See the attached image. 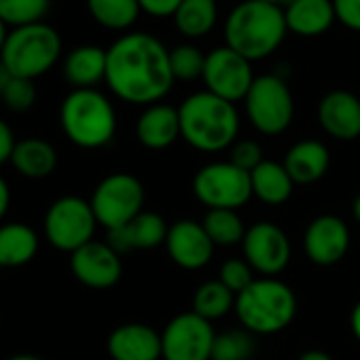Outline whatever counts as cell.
Listing matches in <instances>:
<instances>
[{"label":"cell","mask_w":360,"mask_h":360,"mask_svg":"<svg viewBox=\"0 0 360 360\" xmlns=\"http://www.w3.org/2000/svg\"><path fill=\"white\" fill-rule=\"evenodd\" d=\"M225 45L250 62L274 56L284 43L288 28L284 9L263 0H242L225 20Z\"/></svg>","instance_id":"obj_3"},{"label":"cell","mask_w":360,"mask_h":360,"mask_svg":"<svg viewBox=\"0 0 360 360\" xmlns=\"http://www.w3.org/2000/svg\"><path fill=\"white\" fill-rule=\"evenodd\" d=\"M337 22L349 32H360V0H333Z\"/></svg>","instance_id":"obj_37"},{"label":"cell","mask_w":360,"mask_h":360,"mask_svg":"<svg viewBox=\"0 0 360 360\" xmlns=\"http://www.w3.org/2000/svg\"><path fill=\"white\" fill-rule=\"evenodd\" d=\"M250 125L263 136L284 134L295 119V98L280 75H261L244 98Z\"/></svg>","instance_id":"obj_7"},{"label":"cell","mask_w":360,"mask_h":360,"mask_svg":"<svg viewBox=\"0 0 360 360\" xmlns=\"http://www.w3.org/2000/svg\"><path fill=\"white\" fill-rule=\"evenodd\" d=\"M202 225L214 246H238L244 242L246 227L238 210H208L202 219Z\"/></svg>","instance_id":"obj_29"},{"label":"cell","mask_w":360,"mask_h":360,"mask_svg":"<svg viewBox=\"0 0 360 360\" xmlns=\"http://www.w3.org/2000/svg\"><path fill=\"white\" fill-rule=\"evenodd\" d=\"M217 333L193 309L174 316L161 330V360H212Z\"/></svg>","instance_id":"obj_11"},{"label":"cell","mask_w":360,"mask_h":360,"mask_svg":"<svg viewBox=\"0 0 360 360\" xmlns=\"http://www.w3.org/2000/svg\"><path fill=\"white\" fill-rule=\"evenodd\" d=\"M219 22V0H183L174 13L178 32L187 39L208 37Z\"/></svg>","instance_id":"obj_27"},{"label":"cell","mask_w":360,"mask_h":360,"mask_svg":"<svg viewBox=\"0 0 360 360\" xmlns=\"http://www.w3.org/2000/svg\"><path fill=\"white\" fill-rule=\"evenodd\" d=\"M165 250L169 259L183 269L195 271L206 267L212 261L214 255V244L208 238L206 229L202 223L191 221V219H180L167 229L165 238Z\"/></svg>","instance_id":"obj_16"},{"label":"cell","mask_w":360,"mask_h":360,"mask_svg":"<svg viewBox=\"0 0 360 360\" xmlns=\"http://www.w3.org/2000/svg\"><path fill=\"white\" fill-rule=\"evenodd\" d=\"M282 163L295 185H314L328 172L330 153L320 140H301L286 150Z\"/></svg>","instance_id":"obj_21"},{"label":"cell","mask_w":360,"mask_h":360,"mask_svg":"<svg viewBox=\"0 0 360 360\" xmlns=\"http://www.w3.org/2000/svg\"><path fill=\"white\" fill-rule=\"evenodd\" d=\"M87 11L96 24L112 32L129 30L142 13L138 0H87Z\"/></svg>","instance_id":"obj_28"},{"label":"cell","mask_w":360,"mask_h":360,"mask_svg":"<svg viewBox=\"0 0 360 360\" xmlns=\"http://www.w3.org/2000/svg\"><path fill=\"white\" fill-rule=\"evenodd\" d=\"M316 117L324 134L339 142H354L360 138V98L347 89L324 94L318 102Z\"/></svg>","instance_id":"obj_17"},{"label":"cell","mask_w":360,"mask_h":360,"mask_svg":"<svg viewBox=\"0 0 360 360\" xmlns=\"http://www.w3.org/2000/svg\"><path fill=\"white\" fill-rule=\"evenodd\" d=\"M49 7L51 0H0V20L11 28L41 24Z\"/></svg>","instance_id":"obj_31"},{"label":"cell","mask_w":360,"mask_h":360,"mask_svg":"<svg viewBox=\"0 0 360 360\" xmlns=\"http://www.w3.org/2000/svg\"><path fill=\"white\" fill-rule=\"evenodd\" d=\"M193 193L208 210H240L252 198L250 172L231 161L206 163L193 176Z\"/></svg>","instance_id":"obj_8"},{"label":"cell","mask_w":360,"mask_h":360,"mask_svg":"<svg viewBox=\"0 0 360 360\" xmlns=\"http://www.w3.org/2000/svg\"><path fill=\"white\" fill-rule=\"evenodd\" d=\"M263 3H269V5H276V7H286L288 3H290V0H263Z\"/></svg>","instance_id":"obj_47"},{"label":"cell","mask_w":360,"mask_h":360,"mask_svg":"<svg viewBox=\"0 0 360 360\" xmlns=\"http://www.w3.org/2000/svg\"><path fill=\"white\" fill-rule=\"evenodd\" d=\"M3 104L13 112H28L37 104V87L30 79L11 77L5 89L0 91Z\"/></svg>","instance_id":"obj_34"},{"label":"cell","mask_w":360,"mask_h":360,"mask_svg":"<svg viewBox=\"0 0 360 360\" xmlns=\"http://www.w3.org/2000/svg\"><path fill=\"white\" fill-rule=\"evenodd\" d=\"M9 26L0 20V53H3V49H5V43H7V39H9Z\"/></svg>","instance_id":"obj_43"},{"label":"cell","mask_w":360,"mask_h":360,"mask_svg":"<svg viewBox=\"0 0 360 360\" xmlns=\"http://www.w3.org/2000/svg\"><path fill=\"white\" fill-rule=\"evenodd\" d=\"M180 138L202 153H221L233 146L240 134L236 104L210 94L195 91L178 106Z\"/></svg>","instance_id":"obj_2"},{"label":"cell","mask_w":360,"mask_h":360,"mask_svg":"<svg viewBox=\"0 0 360 360\" xmlns=\"http://www.w3.org/2000/svg\"><path fill=\"white\" fill-rule=\"evenodd\" d=\"M252 352L255 339L250 330H225L214 339L212 360H250Z\"/></svg>","instance_id":"obj_33"},{"label":"cell","mask_w":360,"mask_h":360,"mask_svg":"<svg viewBox=\"0 0 360 360\" xmlns=\"http://www.w3.org/2000/svg\"><path fill=\"white\" fill-rule=\"evenodd\" d=\"M70 271L83 286L106 290L121 280L123 263L121 255L108 242L91 240L70 255Z\"/></svg>","instance_id":"obj_14"},{"label":"cell","mask_w":360,"mask_h":360,"mask_svg":"<svg viewBox=\"0 0 360 360\" xmlns=\"http://www.w3.org/2000/svg\"><path fill=\"white\" fill-rule=\"evenodd\" d=\"M9 79H11V75L7 72V68L3 64H0V91L5 89V85L9 83Z\"/></svg>","instance_id":"obj_45"},{"label":"cell","mask_w":360,"mask_h":360,"mask_svg":"<svg viewBox=\"0 0 360 360\" xmlns=\"http://www.w3.org/2000/svg\"><path fill=\"white\" fill-rule=\"evenodd\" d=\"M303 250L307 259L320 267L339 263L349 250V229L335 214L316 217L303 233Z\"/></svg>","instance_id":"obj_15"},{"label":"cell","mask_w":360,"mask_h":360,"mask_svg":"<svg viewBox=\"0 0 360 360\" xmlns=\"http://www.w3.org/2000/svg\"><path fill=\"white\" fill-rule=\"evenodd\" d=\"M174 83L169 49L157 37L127 32L106 49V85L119 100L150 106L161 102Z\"/></svg>","instance_id":"obj_1"},{"label":"cell","mask_w":360,"mask_h":360,"mask_svg":"<svg viewBox=\"0 0 360 360\" xmlns=\"http://www.w3.org/2000/svg\"><path fill=\"white\" fill-rule=\"evenodd\" d=\"M349 328H352L356 341L360 343V301L352 307V314H349Z\"/></svg>","instance_id":"obj_41"},{"label":"cell","mask_w":360,"mask_h":360,"mask_svg":"<svg viewBox=\"0 0 360 360\" xmlns=\"http://www.w3.org/2000/svg\"><path fill=\"white\" fill-rule=\"evenodd\" d=\"M252 183V198L267 206H282L290 200L295 183L288 176L284 163L278 161H263L250 172Z\"/></svg>","instance_id":"obj_25"},{"label":"cell","mask_w":360,"mask_h":360,"mask_svg":"<svg viewBox=\"0 0 360 360\" xmlns=\"http://www.w3.org/2000/svg\"><path fill=\"white\" fill-rule=\"evenodd\" d=\"M60 125L79 148H102L117 134L112 102L98 89H72L60 106Z\"/></svg>","instance_id":"obj_4"},{"label":"cell","mask_w":360,"mask_h":360,"mask_svg":"<svg viewBox=\"0 0 360 360\" xmlns=\"http://www.w3.org/2000/svg\"><path fill=\"white\" fill-rule=\"evenodd\" d=\"M15 144H18V140H15V134H13L11 125L5 119H0V165L11 161Z\"/></svg>","instance_id":"obj_39"},{"label":"cell","mask_w":360,"mask_h":360,"mask_svg":"<svg viewBox=\"0 0 360 360\" xmlns=\"http://www.w3.org/2000/svg\"><path fill=\"white\" fill-rule=\"evenodd\" d=\"M169 66H172V75L176 81H183V83L198 81L204 77L206 56L195 45L185 43L169 51Z\"/></svg>","instance_id":"obj_32"},{"label":"cell","mask_w":360,"mask_h":360,"mask_svg":"<svg viewBox=\"0 0 360 360\" xmlns=\"http://www.w3.org/2000/svg\"><path fill=\"white\" fill-rule=\"evenodd\" d=\"M9 206H11V189H9V183L5 180V176H0V221L7 217Z\"/></svg>","instance_id":"obj_40"},{"label":"cell","mask_w":360,"mask_h":360,"mask_svg":"<svg viewBox=\"0 0 360 360\" xmlns=\"http://www.w3.org/2000/svg\"><path fill=\"white\" fill-rule=\"evenodd\" d=\"M180 3H183V0H138L140 11L146 13L148 18H155V20L174 18Z\"/></svg>","instance_id":"obj_38"},{"label":"cell","mask_w":360,"mask_h":360,"mask_svg":"<svg viewBox=\"0 0 360 360\" xmlns=\"http://www.w3.org/2000/svg\"><path fill=\"white\" fill-rule=\"evenodd\" d=\"M167 229L169 227L163 221V217L155 212H140L127 225L108 231V244L119 255H125L131 250H150V248L165 244Z\"/></svg>","instance_id":"obj_20"},{"label":"cell","mask_w":360,"mask_h":360,"mask_svg":"<svg viewBox=\"0 0 360 360\" xmlns=\"http://www.w3.org/2000/svg\"><path fill=\"white\" fill-rule=\"evenodd\" d=\"M136 138L148 150L169 148L180 138L178 108L163 102L146 106L136 121Z\"/></svg>","instance_id":"obj_19"},{"label":"cell","mask_w":360,"mask_h":360,"mask_svg":"<svg viewBox=\"0 0 360 360\" xmlns=\"http://www.w3.org/2000/svg\"><path fill=\"white\" fill-rule=\"evenodd\" d=\"M284 18L288 32L303 39L322 37L337 22L333 0H290L284 7Z\"/></svg>","instance_id":"obj_22"},{"label":"cell","mask_w":360,"mask_h":360,"mask_svg":"<svg viewBox=\"0 0 360 360\" xmlns=\"http://www.w3.org/2000/svg\"><path fill=\"white\" fill-rule=\"evenodd\" d=\"M7 360H43V358L34 354H15V356H9Z\"/></svg>","instance_id":"obj_46"},{"label":"cell","mask_w":360,"mask_h":360,"mask_svg":"<svg viewBox=\"0 0 360 360\" xmlns=\"http://www.w3.org/2000/svg\"><path fill=\"white\" fill-rule=\"evenodd\" d=\"M255 79L257 77L252 70V62L227 45L217 47L206 56V68L202 77V81L206 83V91L231 104L240 100L244 102Z\"/></svg>","instance_id":"obj_12"},{"label":"cell","mask_w":360,"mask_h":360,"mask_svg":"<svg viewBox=\"0 0 360 360\" xmlns=\"http://www.w3.org/2000/svg\"><path fill=\"white\" fill-rule=\"evenodd\" d=\"M39 252V236L24 223L0 225V267L28 265Z\"/></svg>","instance_id":"obj_26"},{"label":"cell","mask_w":360,"mask_h":360,"mask_svg":"<svg viewBox=\"0 0 360 360\" xmlns=\"http://www.w3.org/2000/svg\"><path fill=\"white\" fill-rule=\"evenodd\" d=\"M89 204L98 225H102L106 231H112L144 212V187L134 174L115 172L100 180Z\"/></svg>","instance_id":"obj_9"},{"label":"cell","mask_w":360,"mask_h":360,"mask_svg":"<svg viewBox=\"0 0 360 360\" xmlns=\"http://www.w3.org/2000/svg\"><path fill=\"white\" fill-rule=\"evenodd\" d=\"M98 219L87 200L79 195H64L56 200L45 214V238L47 242L72 255L81 246L94 240Z\"/></svg>","instance_id":"obj_10"},{"label":"cell","mask_w":360,"mask_h":360,"mask_svg":"<svg viewBox=\"0 0 360 360\" xmlns=\"http://www.w3.org/2000/svg\"><path fill=\"white\" fill-rule=\"evenodd\" d=\"M219 280L233 292L240 295L242 290H246L257 278H255V269L248 265L246 259H229L221 265L219 269Z\"/></svg>","instance_id":"obj_35"},{"label":"cell","mask_w":360,"mask_h":360,"mask_svg":"<svg viewBox=\"0 0 360 360\" xmlns=\"http://www.w3.org/2000/svg\"><path fill=\"white\" fill-rule=\"evenodd\" d=\"M229 161L233 165L242 167L244 172H252L257 165H261L265 161L263 159V148L255 140H236V144L231 146Z\"/></svg>","instance_id":"obj_36"},{"label":"cell","mask_w":360,"mask_h":360,"mask_svg":"<svg viewBox=\"0 0 360 360\" xmlns=\"http://www.w3.org/2000/svg\"><path fill=\"white\" fill-rule=\"evenodd\" d=\"M62 58V37L49 24H30L11 28L5 49L0 53V64L11 77L39 79L47 75Z\"/></svg>","instance_id":"obj_6"},{"label":"cell","mask_w":360,"mask_h":360,"mask_svg":"<svg viewBox=\"0 0 360 360\" xmlns=\"http://www.w3.org/2000/svg\"><path fill=\"white\" fill-rule=\"evenodd\" d=\"M352 217H354V221L360 225V193L354 198V202H352Z\"/></svg>","instance_id":"obj_44"},{"label":"cell","mask_w":360,"mask_h":360,"mask_svg":"<svg viewBox=\"0 0 360 360\" xmlns=\"http://www.w3.org/2000/svg\"><path fill=\"white\" fill-rule=\"evenodd\" d=\"M64 77L75 89H96L106 81V49L81 45L64 58Z\"/></svg>","instance_id":"obj_23"},{"label":"cell","mask_w":360,"mask_h":360,"mask_svg":"<svg viewBox=\"0 0 360 360\" xmlns=\"http://www.w3.org/2000/svg\"><path fill=\"white\" fill-rule=\"evenodd\" d=\"M11 163L20 176L30 180H41L56 172L58 150L53 148L51 142L43 138H24L18 140L11 155Z\"/></svg>","instance_id":"obj_24"},{"label":"cell","mask_w":360,"mask_h":360,"mask_svg":"<svg viewBox=\"0 0 360 360\" xmlns=\"http://www.w3.org/2000/svg\"><path fill=\"white\" fill-rule=\"evenodd\" d=\"M242 250L248 265L263 278H276L290 263V242L286 233L269 221H259L246 229Z\"/></svg>","instance_id":"obj_13"},{"label":"cell","mask_w":360,"mask_h":360,"mask_svg":"<svg viewBox=\"0 0 360 360\" xmlns=\"http://www.w3.org/2000/svg\"><path fill=\"white\" fill-rule=\"evenodd\" d=\"M297 360H333V356L326 354L324 349H307Z\"/></svg>","instance_id":"obj_42"},{"label":"cell","mask_w":360,"mask_h":360,"mask_svg":"<svg viewBox=\"0 0 360 360\" xmlns=\"http://www.w3.org/2000/svg\"><path fill=\"white\" fill-rule=\"evenodd\" d=\"M236 314L252 335H276L288 328L297 316V297L278 278H257L236 295Z\"/></svg>","instance_id":"obj_5"},{"label":"cell","mask_w":360,"mask_h":360,"mask_svg":"<svg viewBox=\"0 0 360 360\" xmlns=\"http://www.w3.org/2000/svg\"><path fill=\"white\" fill-rule=\"evenodd\" d=\"M231 309H236V295L221 282L210 280L204 282L193 297V311L206 320H219L227 316Z\"/></svg>","instance_id":"obj_30"},{"label":"cell","mask_w":360,"mask_h":360,"mask_svg":"<svg viewBox=\"0 0 360 360\" xmlns=\"http://www.w3.org/2000/svg\"><path fill=\"white\" fill-rule=\"evenodd\" d=\"M112 360H161V333L144 322L117 326L106 341Z\"/></svg>","instance_id":"obj_18"}]
</instances>
